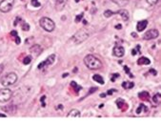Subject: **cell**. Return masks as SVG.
Here are the masks:
<instances>
[{
    "instance_id": "cell-1",
    "label": "cell",
    "mask_w": 161,
    "mask_h": 124,
    "mask_svg": "<svg viewBox=\"0 0 161 124\" xmlns=\"http://www.w3.org/2000/svg\"><path fill=\"white\" fill-rule=\"evenodd\" d=\"M84 63L90 70H99L102 68L101 60L93 55H86L85 58H84Z\"/></svg>"
},
{
    "instance_id": "cell-2",
    "label": "cell",
    "mask_w": 161,
    "mask_h": 124,
    "mask_svg": "<svg viewBox=\"0 0 161 124\" xmlns=\"http://www.w3.org/2000/svg\"><path fill=\"white\" fill-rule=\"evenodd\" d=\"M16 81H17V75L15 73H6L5 76H3V77L0 78V83H1V85H3L4 87L11 86Z\"/></svg>"
},
{
    "instance_id": "cell-3",
    "label": "cell",
    "mask_w": 161,
    "mask_h": 124,
    "mask_svg": "<svg viewBox=\"0 0 161 124\" xmlns=\"http://www.w3.org/2000/svg\"><path fill=\"white\" fill-rule=\"evenodd\" d=\"M89 36L90 34L87 31H85V30H79L78 32H76L72 36V40L73 41L75 44L79 45V44L83 43L84 41H86L89 38Z\"/></svg>"
},
{
    "instance_id": "cell-4",
    "label": "cell",
    "mask_w": 161,
    "mask_h": 124,
    "mask_svg": "<svg viewBox=\"0 0 161 124\" xmlns=\"http://www.w3.org/2000/svg\"><path fill=\"white\" fill-rule=\"evenodd\" d=\"M39 24L46 32H49V33L54 32V29H55V24H54V22L51 18H49V17H42V18L39 20Z\"/></svg>"
},
{
    "instance_id": "cell-5",
    "label": "cell",
    "mask_w": 161,
    "mask_h": 124,
    "mask_svg": "<svg viewBox=\"0 0 161 124\" xmlns=\"http://www.w3.org/2000/svg\"><path fill=\"white\" fill-rule=\"evenodd\" d=\"M13 96V92L8 88H4L0 90V103L8 102Z\"/></svg>"
},
{
    "instance_id": "cell-6",
    "label": "cell",
    "mask_w": 161,
    "mask_h": 124,
    "mask_svg": "<svg viewBox=\"0 0 161 124\" xmlns=\"http://www.w3.org/2000/svg\"><path fill=\"white\" fill-rule=\"evenodd\" d=\"M15 4V0H2L0 2V11L1 13H9Z\"/></svg>"
},
{
    "instance_id": "cell-7",
    "label": "cell",
    "mask_w": 161,
    "mask_h": 124,
    "mask_svg": "<svg viewBox=\"0 0 161 124\" xmlns=\"http://www.w3.org/2000/svg\"><path fill=\"white\" fill-rule=\"evenodd\" d=\"M158 35H159V32L158 30L156 29H152L147 31L145 34H144L143 38L145 40H152V39H154V38H157Z\"/></svg>"
},
{
    "instance_id": "cell-8",
    "label": "cell",
    "mask_w": 161,
    "mask_h": 124,
    "mask_svg": "<svg viewBox=\"0 0 161 124\" xmlns=\"http://www.w3.org/2000/svg\"><path fill=\"white\" fill-rule=\"evenodd\" d=\"M54 59H55V55H54H54H49V56H48V58H47L45 61H42L39 65L37 66V69H42V68H44V67H48V66L54 64Z\"/></svg>"
},
{
    "instance_id": "cell-9",
    "label": "cell",
    "mask_w": 161,
    "mask_h": 124,
    "mask_svg": "<svg viewBox=\"0 0 161 124\" xmlns=\"http://www.w3.org/2000/svg\"><path fill=\"white\" fill-rule=\"evenodd\" d=\"M113 54L114 55L117 56V57H122L123 55H125V49L123 46H119V45H116L114 50H113Z\"/></svg>"
},
{
    "instance_id": "cell-10",
    "label": "cell",
    "mask_w": 161,
    "mask_h": 124,
    "mask_svg": "<svg viewBox=\"0 0 161 124\" xmlns=\"http://www.w3.org/2000/svg\"><path fill=\"white\" fill-rule=\"evenodd\" d=\"M147 26H148V20H141V21L137 22L136 30H137V32H143L147 28Z\"/></svg>"
},
{
    "instance_id": "cell-11",
    "label": "cell",
    "mask_w": 161,
    "mask_h": 124,
    "mask_svg": "<svg viewBox=\"0 0 161 124\" xmlns=\"http://www.w3.org/2000/svg\"><path fill=\"white\" fill-rule=\"evenodd\" d=\"M67 2L68 0H55V9L57 11H62Z\"/></svg>"
},
{
    "instance_id": "cell-12",
    "label": "cell",
    "mask_w": 161,
    "mask_h": 124,
    "mask_svg": "<svg viewBox=\"0 0 161 124\" xmlns=\"http://www.w3.org/2000/svg\"><path fill=\"white\" fill-rule=\"evenodd\" d=\"M116 14H118V15H120V17H121L124 21H128L129 20V13H128V11L127 10H119L118 11H116Z\"/></svg>"
},
{
    "instance_id": "cell-13",
    "label": "cell",
    "mask_w": 161,
    "mask_h": 124,
    "mask_svg": "<svg viewBox=\"0 0 161 124\" xmlns=\"http://www.w3.org/2000/svg\"><path fill=\"white\" fill-rule=\"evenodd\" d=\"M30 51L32 52V53H33V54H35L36 55H39L43 50H42V48L40 47L39 45H33V46H32V47L30 48Z\"/></svg>"
},
{
    "instance_id": "cell-14",
    "label": "cell",
    "mask_w": 161,
    "mask_h": 124,
    "mask_svg": "<svg viewBox=\"0 0 161 124\" xmlns=\"http://www.w3.org/2000/svg\"><path fill=\"white\" fill-rule=\"evenodd\" d=\"M151 63V60L149 58H147L145 56H142L140 57L138 60H137V64L138 65H149Z\"/></svg>"
},
{
    "instance_id": "cell-15",
    "label": "cell",
    "mask_w": 161,
    "mask_h": 124,
    "mask_svg": "<svg viewBox=\"0 0 161 124\" xmlns=\"http://www.w3.org/2000/svg\"><path fill=\"white\" fill-rule=\"evenodd\" d=\"M114 3H115L119 7H124L127 4L129 3L131 0H112Z\"/></svg>"
},
{
    "instance_id": "cell-16",
    "label": "cell",
    "mask_w": 161,
    "mask_h": 124,
    "mask_svg": "<svg viewBox=\"0 0 161 124\" xmlns=\"http://www.w3.org/2000/svg\"><path fill=\"white\" fill-rule=\"evenodd\" d=\"M68 117H80V112L76 109H72L69 112Z\"/></svg>"
},
{
    "instance_id": "cell-17",
    "label": "cell",
    "mask_w": 161,
    "mask_h": 124,
    "mask_svg": "<svg viewBox=\"0 0 161 124\" xmlns=\"http://www.w3.org/2000/svg\"><path fill=\"white\" fill-rule=\"evenodd\" d=\"M138 96H139L140 99H142V100H148L149 99V93L148 92H140L139 94H138Z\"/></svg>"
},
{
    "instance_id": "cell-18",
    "label": "cell",
    "mask_w": 161,
    "mask_h": 124,
    "mask_svg": "<svg viewBox=\"0 0 161 124\" xmlns=\"http://www.w3.org/2000/svg\"><path fill=\"white\" fill-rule=\"evenodd\" d=\"M93 79L94 81H96L97 83H99L101 84V85H103L104 84V79H103V77H101V76H99V75H94L93 77Z\"/></svg>"
},
{
    "instance_id": "cell-19",
    "label": "cell",
    "mask_w": 161,
    "mask_h": 124,
    "mask_svg": "<svg viewBox=\"0 0 161 124\" xmlns=\"http://www.w3.org/2000/svg\"><path fill=\"white\" fill-rule=\"evenodd\" d=\"M71 86H72V87L75 89V91L76 92V94H78V92L80 91L81 89H82V88L80 87V86H79L78 84L76 83L75 81H72V82H71Z\"/></svg>"
},
{
    "instance_id": "cell-20",
    "label": "cell",
    "mask_w": 161,
    "mask_h": 124,
    "mask_svg": "<svg viewBox=\"0 0 161 124\" xmlns=\"http://www.w3.org/2000/svg\"><path fill=\"white\" fill-rule=\"evenodd\" d=\"M133 86H134V84L132 83V82H123L122 83V87L124 88V89H126V90L132 89Z\"/></svg>"
},
{
    "instance_id": "cell-21",
    "label": "cell",
    "mask_w": 161,
    "mask_h": 124,
    "mask_svg": "<svg viewBox=\"0 0 161 124\" xmlns=\"http://www.w3.org/2000/svg\"><path fill=\"white\" fill-rule=\"evenodd\" d=\"M116 15V11H112L110 10H107V11H104V16L105 17H110V16H112V15Z\"/></svg>"
},
{
    "instance_id": "cell-22",
    "label": "cell",
    "mask_w": 161,
    "mask_h": 124,
    "mask_svg": "<svg viewBox=\"0 0 161 124\" xmlns=\"http://www.w3.org/2000/svg\"><path fill=\"white\" fill-rule=\"evenodd\" d=\"M139 54H140V46L139 45H137V46L132 51V55H139Z\"/></svg>"
},
{
    "instance_id": "cell-23",
    "label": "cell",
    "mask_w": 161,
    "mask_h": 124,
    "mask_svg": "<svg viewBox=\"0 0 161 124\" xmlns=\"http://www.w3.org/2000/svg\"><path fill=\"white\" fill-rule=\"evenodd\" d=\"M31 61H32V56H31V55H27L25 58L23 59V64L28 65V64L31 63Z\"/></svg>"
},
{
    "instance_id": "cell-24",
    "label": "cell",
    "mask_w": 161,
    "mask_h": 124,
    "mask_svg": "<svg viewBox=\"0 0 161 124\" xmlns=\"http://www.w3.org/2000/svg\"><path fill=\"white\" fill-rule=\"evenodd\" d=\"M142 110H145V111H146V106L144 105V104H140L139 107L136 109V114H137V115H139V114L142 112Z\"/></svg>"
},
{
    "instance_id": "cell-25",
    "label": "cell",
    "mask_w": 161,
    "mask_h": 124,
    "mask_svg": "<svg viewBox=\"0 0 161 124\" xmlns=\"http://www.w3.org/2000/svg\"><path fill=\"white\" fill-rule=\"evenodd\" d=\"M153 101H154L155 104H157V103L160 102V95H159V94H156L155 95H154V97H153Z\"/></svg>"
},
{
    "instance_id": "cell-26",
    "label": "cell",
    "mask_w": 161,
    "mask_h": 124,
    "mask_svg": "<svg viewBox=\"0 0 161 124\" xmlns=\"http://www.w3.org/2000/svg\"><path fill=\"white\" fill-rule=\"evenodd\" d=\"M22 29H23V31H25V32H28L30 30V25L27 22H23L22 23Z\"/></svg>"
},
{
    "instance_id": "cell-27",
    "label": "cell",
    "mask_w": 161,
    "mask_h": 124,
    "mask_svg": "<svg viewBox=\"0 0 161 124\" xmlns=\"http://www.w3.org/2000/svg\"><path fill=\"white\" fill-rule=\"evenodd\" d=\"M31 4H32V6H33L34 8L40 7V3L38 0H31Z\"/></svg>"
},
{
    "instance_id": "cell-28",
    "label": "cell",
    "mask_w": 161,
    "mask_h": 124,
    "mask_svg": "<svg viewBox=\"0 0 161 124\" xmlns=\"http://www.w3.org/2000/svg\"><path fill=\"white\" fill-rule=\"evenodd\" d=\"M116 104H117L118 108H119V109H121L122 106H123V104H124V100H123V99H121V98H118L117 100H116Z\"/></svg>"
},
{
    "instance_id": "cell-29",
    "label": "cell",
    "mask_w": 161,
    "mask_h": 124,
    "mask_svg": "<svg viewBox=\"0 0 161 124\" xmlns=\"http://www.w3.org/2000/svg\"><path fill=\"white\" fill-rule=\"evenodd\" d=\"M83 16H84V14L83 13H81L80 15H78L76 17H75V21L76 22V23H78V22H80L81 21V19L83 18Z\"/></svg>"
},
{
    "instance_id": "cell-30",
    "label": "cell",
    "mask_w": 161,
    "mask_h": 124,
    "mask_svg": "<svg viewBox=\"0 0 161 124\" xmlns=\"http://www.w3.org/2000/svg\"><path fill=\"white\" fill-rule=\"evenodd\" d=\"M124 70H125V72L128 73V75H130V77H133V76H132V73H131V71H130V69L128 68V67H127V66H124Z\"/></svg>"
},
{
    "instance_id": "cell-31",
    "label": "cell",
    "mask_w": 161,
    "mask_h": 124,
    "mask_svg": "<svg viewBox=\"0 0 161 124\" xmlns=\"http://www.w3.org/2000/svg\"><path fill=\"white\" fill-rule=\"evenodd\" d=\"M150 5H155L158 2V0H146Z\"/></svg>"
},
{
    "instance_id": "cell-32",
    "label": "cell",
    "mask_w": 161,
    "mask_h": 124,
    "mask_svg": "<svg viewBox=\"0 0 161 124\" xmlns=\"http://www.w3.org/2000/svg\"><path fill=\"white\" fill-rule=\"evenodd\" d=\"M115 92H117L115 89H111V90H109V91H108V93L106 94V95H113V94L115 93Z\"/></svg>"
},
{
    "instance_id": "cell-33",
    "label": "cell",
    "mask_w": 161,
    "mask_h": 124,
    "mask_svg": "<svg viewBox=\"0 0 161 124\" xmlns=\"http://www.w3.org/2000/svg\"><path fill=\"white\" fill-rule=\"evenodd\" d=\"M45 98H46V96H45V95H43V96H42V97H41V99H40V101H41V102H42V107H45V103H44V100H45Z\"/></svg>"
},
{
    "instance_id": "cell-34",
    "label": "cell",
    "mask_w": 161,
    "mask_h": 124,
    "mask_svg": "<svg viewBox=\"0 0 161 124\" xmlns=\"http://www.w3.org/2000/svg\"><path fill=\"white\" fill-rule=\"evenodd\" d=\"M113 77H112V81H115V79H116V78L119 77V73H115V75H113Z\"/></svg>"
},
{
    "instance_id": "cell-35",
    "label": "cell",
    "mask_w": 161,
    "mask_h": 124,
    "mask_svg": "<svg viewBox=\"0 0 161 124\" xmlns=\"http://www.w3.org/2000/svg\"><path fill=\"white\" fill-rule=\"evenodd\" d=\"M15 42H16V44H20V38H19V36H17L16 35V37H15Z\"/></svg>"
},
{
    "instance_id": "cell-36",
    "label": "cell",
    "mask_w": 161,
    "mask_h": 124,
    "mask_svg": "<svg viewBox=\"0 0 161 124\" xmlns=\"http://www.w3.org/2000/svg\"><path fill=\"white\" fill-rule=\"evenodd\" d=\"M3 70H4V65H3V64H0V75L2 73Z\"/></svg>"
},
{
    "instance_id": "cell-37",
    "label": "cell",
    "mask_w": 161,
    "mask_h": 124,
    "mask_svg": "<svg viewBox=\"0 0 161 124\" xmlns=\"http://www.w3.org/2000/svg\"><path fill=\"white\" fill-rule=\"evenodd\" d=\"M150 73H154V76H156V71H154V69H151V70H150Z\"/></svg>"
},
{
    "instance_id": "cell-38",
    "label": "cell",
    "mask_w": 161,
    "mask_h": 124,
    "mask_svg": "<svg viewBox=\"0 0 161 124\" xmlns=\"http://www.w3.org/2000/svg\"><path fill=\"white\" fill-rule=\"evenodd\" d=\"M11 35H17V32H16V31H13L11 33Z\"/></svg>"
},
{
    "instance_id": "cell-39",
    "label": "cell",
    "mask_w": 161,
    "mask_h": 124,
    "mask_svg": "<svg viewBox=\"0 0 161 124\" xmlns=\"http://www.w3.org/2000/svg\"><path fill=\"white\" fill-rule=\"evenodd\" d=\"M0 117H7L6 115H3V114H0Z\"/></svg>"
},
{
    "instance_id": "cell-40",
    "label": "cell",
    "mask_w": 161,
    "mask_h": 124,
    "mask_svg": "<svg viewBox=\"0 0 161 124\" xmlns=\"http://www.w3.org/2000/svg\"><path fill=\"white\" fill-rule=\"evenodd\" d=\"M115 28H116V29H121V28H122V26H121V25H117V26H116V27H115Z\"/></svg>"
},
{
    "instance_id": "cell-41",
    "label": "cell",
    "mask_w": 161,
    "mask_h": 124,
    "mask_svg": "<svg viewBox=\"0 0 161 124\" xmlns=\"http://www.w3.org/2000/svg\"><path fill=\"white\" fill-rule=\"evenodd\" d=\"M58 109L62 110V109H63V106H62V105H58Z\"/></svg>"
},
{
    "instance_id": "cell-42",
    "label": "cell",
    "mask_w": 161,
    "mask_h": 124,
    "mask_svg": "<svg viewBox=\"0 0 161 124\" xmlns=\"http://www.w3.org/2000/svg\"><path fill=\"white\" fill-rule=\"evenodd\" d=\"M67 76H68V73H64V75H63V77H66Z\"/></svg>"
},
{
    "instance_id": "cell-43",
    "label": "cell",
    "mask_w": 161,
    "mask_h": 124,
    "mask_svg": "<svg viewBox=\"0 0 161 124\" xmlns=\"http://www.w3.org/2000/svg\"><path fill=\"white\" fill-rule=\"evenodd\" d=\"M105 95H106V94H102V95H101V96H102V97H104Z\"/></svg>"
},
{
    "instance_id": "cell-44",
    "label": "cell",
    "mask_w": 161,
    "mask_h": 124,
    "mask_svg": "<svg viewBox=\"0 0 161 124\" xmlns=\"http://www.w3.org/2000/svg\"><path fill=\"white\" fill-rule=\"evenodd\" d=\"M79 1H80V0H75V2H76V3H78Z\"/></svg>"
}]
</instances>
